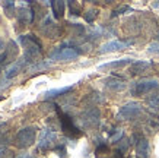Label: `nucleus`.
Listing matches in <instances>:
<instances>
[{"label": "nucleus", "mask_w": 159, "mask_h": 158, "mask_svg": "<svg viewBox=\"0 0 159 158\" xmlns=\"http://www.w3.org/2000/svg\"><path fill=\"white\" fill-rule=\"evenodd\" d=\"M19 41L24 44V59L29 65L43 62V45L34 34L20 35Z\"/></svg>", "instance_id": "nucleus-1"}, {"label": "nucleus", "mask_w": 159, "mask_h": 158, "mask_svg": "<svg viewBox=\"0 0 159 158\" xmlns=\"http://www.w3.org/2000/svg\"><path fill=\"white\" fill-rule=\"evenodd\" d=\"M82 53L83 50H80L76 45L69 43H63L61 45H58L56 50L50 53V59L51 60H58V62H70V60H76Z\"/></svg>", "instance_id": "nucleus-2"}, {"label": "nucleus", "mask_w": 159, "mask_h": 158, "mask_svg": "<svg viewBox=\"0 0 159 158\" xmlns=\"http://www.w3.org/2000/svg\"><path fill=\"white\" fill-rule=\"evenodd\" d=\"M155 89H159V81L155 78H143V79H139L130 85V94L134 97L145 95V94H149Z\"/></svg>", "instance_id": "nucleus-3"}, {"label": "nucleus", "mask_w": 159, "mask_h": 158, "mask_svg": "<svg viewBox=\"0 0 159 158\" xmlns=\"http://www.w3.org/2000/svg\"><path fill=\"white\" fill-rule=\"evenodd\" d=\"M57 111H58V123H60V127H61L63 133L66 135L69 139L80 138L83 135V132L75 125L72 117L69 114H66V113H63L60 108H57Z\"/></svg>", "instance_id": "nucleus-4"}, {"label": "nucleus", "mask_w": 159, "mask_h": 158, "mask_svg": "<svg viewBox=\"0 0 159 158\" xmlns=\"http://www.w3.org/2000/svg\"><path fill=\"white\" fill-rule=\"evenodd\" d=\"M35 136H37V129L34 126H28V127H24L20 129L15 138V145L20 149L29 148L31 145H34L35 142Z\"/></svg>", "instance_id": "nucleus-5"}, {"label": "nucleus", "mask_w": 159, "mask_h": 158, "mask_svg": "<svg viewBox=\"0 0 159 158\" xmlns=\"http://www.w3.org/2000/svg\"><path fill=\"white\" fill-rule=\"evenodd\" d=\"M142 113V105L139 103H127L120 108V111L117 113V120H131L139 117Z\"/></svg>", "instance_id": "nucleus-6"}, {"label": "nucleus", "mask_w": 159, "mask_h": 158, "mask_svg": "<svg viewBox=\"0 0 159 158\" xmlns=\"http://www.w3.org/2000/svg\"><path fill=\"white\" fill-rule=\"evenodd\" d=\"M131 141L136 146V154L137 158H149L150 154V146H149V141L143 136V135L134 133L131 136Z\"/></svg>", "instance_id": "nucleus-7"}, {"label": "nucleus", "mask_w": 159, "mask_h": 158, "mask_svg": "<svg viewBox=\"0 0 159 158\" xmlns=\"http://www.w3.org/2000/svg\"><path fill=\"white\" fill-rule=\"evenodd\" d=\"M133 43H134V40H114V41H108V43L101 45L99 53L105 54V53L121 51V50H125L127 47H130Z\"/></svg>", "instance_id": "nucleus-8"}, {"label": "nucleus", "mask_w": 159, "mask_h": 158, "mask_svg": "<svg viewBox=\"0 0 159 158\" xmlns=\"http://www.w3.org/2000/svg\"><path fill=\"white\" fill-rule=\"evenodd\" d=\"M80 122L83 127H95L99 123V110L97 107H89L80 114Z\"/></svg>", "instance_id": "nucleus-9"}, {"label": "nucleus", "mask_w": 159, "mask_h": 158, "mask_svg": "<svg viewBox=\"0 0 159 158\" xmlns=\"http://www.w3.org/2000/svg\"><path fill=\"white\" fill-rule=\"evenodd\" d=\"M57 141V136L54 133V130H50V129H45L41 132V136L38 139V149L39 151H48L51 148H56L54 146V142Z\"/></svg>", "instance_id": "nucleus-10"}, {"label": "nucleus", "mask_w": 159, "mask_h": 158, "mask_svg": "<svg viewBox=\"0 0 159 158\" xmlns=\"http://www.w3.org/2000/svg\"><path fill=\"white\" fill-rule=\"evenodd\" d=\"M41 31H43L44 35H47L48 38H57L60 35V28L58 25L54 22L50 16H45L44 21L41 22Z\"/></svg>", "instance_id": "nucleus-11"}, {"label": "nucleus", "mask_w": 159, "mask_h": 158, "mask_svg": "<svg viewBox=\"0 0 159 158\" xmlns=\"http://www.w3.org/2000/svg\"><path fill=\"white\" fill-rule=\"evenodd\" d=\"M29 66V63L25 60L24 57L19 59V60H16V62H13L12 65H10L7 69H6L5 72V78L6 79H12V78H15L16 75H19L24 69H26V67Z\"/></svg>", "instance_id": "nucleus-12"}, {"label": "nucleus", "mask_w": 159, "mask_h": 158, "mask_svg": "<svg viewBox=\"0 0 159 158\" xmlns=\"http://www.w3.org/2000/svg\"><path fill=\"white\" fill-rule=\"evenodd\" d=\"M104 85L110 89V91H114V92H120V91H124L127 88V84L123 78H118V76H110L104 79Z\"/></svg>", "instance_id": "nucleus-13"}, {"label": "nucleus", "mask_w": 159, "mask_h": 158, "mask_svg": "<svg viewBox=\"0 0 159 158\" xmlns=\"http://www.w3.org/2000/svg\"><path fill=\"white\" fill-rule=\"evenodd\" d=\"M34 7L29 5V6H20L19 9H18V19H19L20 24H24V25H28V24H32L34 22Z\"/></svg>", "instance_id": "nucleus-14"}, {"label": "nucleus", "mask_w": 159, "mask_h": 158, "mask_svg": "<svg viewBox=\"0 0 159 158\" xmlns=\"http://www.w3.org/2000/svg\"><path fill=\"white\" fill-rule=\"evenodd\" d=\"M150 66H152V62H149V60H136L130 65V73L131 75H140V73L146 72Z\"/></svg>", "instance_id": "nucleus-15"}, {"label": "nucleus", "mask_w": 159, "mask_h": 158, "mask_svg": "<svg viewBox=\"0 0 159 158\" xmlns=\"http://www.w3.org/2000/svg\"><path fill=\"white\" fill-rule=\"evenodd\" d=\"M3 51L6 53V56H7V60L10 62H13L15 59L18 57V53H19V47H18V44H16V41H13V40H10V41H7V44H6V47ZM16 62V60H15Z\"/></svg>", "instance_id": "nucleus-16"}, {"label": "nucleus", "mask_w": 159, "mask_h": 158, "mask_svg": "<svg viewBox=\"0 0 159 158\" xmlns=\"http://www.w3.org/2000/svg\"><path fill=\"white\" fill-rule=\"evenodd\" d=\"M130 63H133V60L129 57L125 59H120V60H114V62H108V63H104V65H101V66H98V69L99 70H102V69H114V67H124L127 66V65H130Z\"/></svg>", "instance_id": "nucleus-17"}, {"label": "nucleus", "mask_w": 159, "mask_h": 158, "mask_svg": "<svg viewBox=\"0 0 159 158\" xmlns=\"http://www.w3.org/2000/svg\"><path fill=\"white\" fill-rule=\"evenodd\" d=\"M51 10H53V15L56 19H60L63 18V15H64V10H66V3L64 2H60V0H53L51 3Z\"/></svg>", "instance_id": "nucleus-18"}, {"label": "nucleus", "mask_w": 159, "mask_h": 158, "mask_svg": "<svg viewBox=\"0 0 159 158\" xmlns=\"http://www.w3.org/2000/svg\"><path fill=\"white\" fill-rule=\"evenodd\" d=\"M50 67H51V62L43 60V62L35 63V65H29V66L26 67V72H29L31 75H35V73H39V72H43V70H47Z\"/></svg>", "instance_id": "nucleus-19"}, {"label": "nucleus", "mask_w": 159, "mask_h": 158, "mask_svg": "<svg viewBox=\"0 0 159 158\" xmlns=\"http://www.w3.org/2000/svg\"><path fill=\"white\" fill-rule=\"evenodd\" d=\"M72 85L69 86H63V88H56V89H48V91L44 94L45 100H51V98H56V97H60V95H64L66 92L72 91Z\"/></svg>", "instance_id": "nucleus-20"}, {"label": "nucleus", "mask_w": 159, "mask_h": 158, "mask_svg": "<svg viewBox=\"0 0 159 158\" xmlns=\"http://www.w3.org/2000/svg\"><path fill=\"white\" fill-rule=\"evenodd\" d=\"M108 135H110V142L116 144V142H120L121 139H123L124 132H123V129H120V127H112L111 130H108Z\"/></svg>", "instance_id": "nucleus-21"}, {"label": "nucleus", "mask_w": 159, "mask_h": 158, "mask_svg": "<svg viewBox=\"0 0 159 158\" xmlns=\"http://www.w3.org/2000/svg\"><path fill=\"white\" fill-rule=\"evenodd\" d=\"M88 101H91V103H93V104H102V103H105V98H104V95H102L101 92H91L89 95L86 97Z\"/></svg>", "instance_id": "nucleus-22"}, {"label": "nucleus", "mask_w": 159, "mask_h": 158, "mask_svg": "<svg viewBox=\"0 0 159 158\" xmlns=\"http://www.w3.org/2000/svg\"><path fill=\"white\" fill-rule=\"evenodd\" d=\"M148 105L152 110H159V94H153L148 98Z\"/></svg>", "instance_id": "nucleus-23"}, {"label": "nucleus", "mask_w": 159, "mask_h": 158, "mask_svg": "<svg viewBox=\"0 0 159 158\" xmlns=\"http://www.w3.org/2000/svg\"><path fill=\"white\" fill-rule=\"evenodd\" d=\"M98 16V10L97 9H89L85 12V15H83V18H85V21H86L88 24H92L93 21L97 19Z\"/></svg>", "instance_id": "nucleus-24"}, {"label": "nucleus", "mask_w": 159, "mask_h": 158, "mask_svg": "<svg viewBox=\"0 0 159 158\" xmlns=\"http://www.w3.org/2000/svg\"><path fill=\"white\" fill-rule=\"evenodd\" d=\"M0 5L5 7L7 16H12V12H15V3L10 2V0H6V2H0Z\"/></svg>", "instance_id": "nucleus-25"}, {"label": "nucleus", "mask_w": 159, "mask_h": 158, "mask_svg": "<svg viewBox=\"0 0 159 158\" xmlns=\"http://www.w3.org/2000/svg\"><path fill=\"white\" fill-rule=\"evenodd\" d=\"M54 152L57 154L60 158H67V149H66V145L64 144H60L54 148Z\"/></svg>", "instance_id": "nucleus-26"}, {"label": "nucleus", "mask_w": 159, "mask_h": 158, "mask_svg": "<svg viewBox=\"0 0 159 158\" xmlns=\"http://www.w3.org/2000/svg\"><path fill=\"white\" fill-rule=\"evenodd\" d=\"M130 10H131L130 6L123 5V6H120L118 9H116L114 12H112V15H111V18H117V16H120V15H123L124 12H130Z\"/></svg>", "instance_id": "nucleus-27"}, {"label": "nucleus", "mask_w": 159, "mask_h": 158, "mask_svg": "<svg viewBox=\"0 0 159 158\" xmlns=\"http://www.w3.org/2000/svg\"><path fill=\"white\" fill-rule=\"evenodd\" d=\"M69 9H70V15H73V16L80 15V5H77L75 2H69Z\"/></svg>", "instance_id": "nucleus-28"}, {"label": "nucleus", "mask_w": 159, "mask_h": 158, "mask_svg": "<svg viewBox=\"0 0 159 158\" xmlns=\"http://www.w3.org/2000/svg\"><path fill=\"white\" fill-rule=\"evenodd\" d=\"M148 53L149 54H155V56H159V41H153L148 45Z\"/></svg>", "instance_id": "nucleus-29"}, {"label": "nucleus", "mask_w": 159, "mask_h": 158, "mask_svg": "<svg viewBox=\"0 0 159 158\" xmlns=\"http://www.w3.org/2000/svg\"><path fill=\"white\" fill-rule=\"evenodd\" d=\"M130 141H129V139H125V138H123L120 141V142H118V151H121V152H125V151H127V149L130 148Z\"/></svg>", "instance_id": "nucleus-30"}, {"label": "nucleus", "mask_w": 159, "mask_h": 158, "mask_svg": "<svg viewBox=\"0 0 159 158\" xmlns=\"http://www.w3.org/2000/svg\"><path fill=\"white\" fill-rule=\"evenodd\" d=\"M6 133H7V125L0 123V141H7V138H5Z\"/></svg>", "instance_id": "nucleus-31"}, {"label": "nucleus", "mask_w": 159, "mask_h": 158, "mask_svg": "<svg viewBox=\"0 0 159 158\" xmlns=\"http://www.w3.org/2000/svg\"><path fill=\"white\" fill-rule=\"evenodd\" d=\"M102 152H108V145H107L105 142L97 145V151H95V154H97V155H101Z\"/></svg>", "instance_id": "nucleus-32"}, {"label": "nucleus", "mask_w": 159, "mask_h": 158, "mask_svg": "<svg viewBox=\"0 0 159 158\" xmlns=\"http://www.w3.org/2000/svg\"><path fill=\"white\" fill-rule=\"evenodd\" d=\"M9 60H7V56H6V53H0V67H3L5 65H7Z\"/></svg>", "instance_id": "nucleus-33"}, {"label": "nucleus", "mask_w": 159, "mask_h": 158, "mask_svg": "<svg viewBox=\"0 0 159 158\" xmlns=\"http://www.w3.org/2000/svg\"><path fill=\"white\" fill-rule=\"evenodd\" d=\"M112 158H124V152H121V151L116 149L114 154H112Z\"/></svg>", "instance_id": "nucleus-34"}, {"label": "nucleus", "mask_w": 159, "mask_h": 158, "mask_svg": "<svg viewBox=\"0 0 159 158\" xmlns=\"http://www.w3.org/2000/svg\"><path fill=\"white\" fill-rule=\"evenodd\" d=\"M16 158H34L31 154H28V152H22V154H19Z\"/></svg>", "instance_id": "nucleus-35"}, {"label": "nucleus", "mask_w": 159, "mask_h": 158, "mask_svg": "<svg viewBox=\"0 0 159 158\" xmlns=\"http://www.w3.org/2000/svg\"><path fill=\"white\" fill-rule=\"evenodd\" d=\"M152 6H153L155 9H158V7H159V2H153V3H152Z\"/></svg>", "instance_id": "nucleus-36"}, {"label": "nucleus", "mask_w": 159, "mask_h": 158, "mask_svg": "<svg viewBox=\"0 0 159 158\" xmlns=\"http://www.w3.org/2000/svg\"><path fill=\"white\" fill-rule=\"evenodd\" d=\"M5 47V44H3V41H2V40H0V50H2V48Z\"/></svg>", "instance_id": "nucleus-37"}, {"label": "nucleus", "mask_w": 159, "mask_h": 158, "mask_svg": "<svg viewBox=\"0 0 159 158\" xmlns=\"http://www.w3.org/2000/svg\"><path fill=\"white\" fill-rule=\"evenodd\" d=\"M155 37H156V38H158V41H159V32H156V35H155Z\"/></svg>", "instance_id": "nucleus-38"}]
</instances>
